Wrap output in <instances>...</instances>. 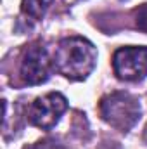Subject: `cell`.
Masks as SVG:
<instances>
[{
    "label": "cell",
    "instance_id": "ba28073f",
    "mask_svg": "<svg viewBox=\"0 0 147 149\" xmlns=\"http://www.w3.org/2000/svg\"><path fill=\"white\" fill-rule=\"evenodd\" d=\"M31 149H62V146L57 144L55 141H40Z\"/></svg>",
    "mask_w": 147,
    "mask_h": 149
},
{
    "label": "cell",
    "instance_id": "3957f363",
    "mask_svg": "<svg viewBox=\"0 0 147 149\" xmlns=\"http://www.w3.org/2000/svg\"><path fill=\"white\" fill-rule=\"evenodd\" d=\"M114 74L123 81H140L147 76V47H123L112 56Z\"/></svg>",
    "mask_w": 147,
    "mask_h": 149
},
{
    "label": "cell",
    "instance_id": "277c9868",
    "mask_svg": "<svg viewBox=\"0 0 147 149\" xmlns=\"http://www.w3.org/2000/svg\"><path fill=\"white\" fill-rule=\"evenodd\" d=\"M68 109V101L62 94L50 92L43 97L35 99V102L30 106V123L42 130H50L55 127V123L61 120L62 113Z\"/></svg>",
    "mask_w": 147,
    "mask_h": 149
},
{
    "label": "cell",
    "instance_id": "5b68a950",
    "mask_svg": "<svg viewBox=\"0 0 147 149\" xmlns=\"http://www.w3.org/2000/svg\"><path fill=\"white\" fill-rule=\"evenodd\" d=\"M50 71V61L47 50L35 43L26 49L23 61H21V78L26 85H40L47 81Z\"/></svg>",
    "mask_w": 147,
    "mask_h": 149
},
{
    "label": "cell",
    "instance_id": "7a4b0ae2",
    "mask_svg": "<svg viewBox=\"0 0 147 149\" xmlns=\"http://www.w3.org/2000/svg\"><path fill=\"white\" fill-rule=\"evenodd\" d=\"M99 111L102 120L112 128L128 132L140 118V104L126 92H112L101 99Z\"/></svg>",
    "mask_w": 147,
    "mask_h": 149
},
{
    "label": "cell",
    "instance_id": "8992f818",
    "mask_svg": "<svg viewBox=\"0 0 147 149\" xmlns=\"http://www.w3.org/2000/svg\"><path fill=\"white\" fill-rule=\"evenodd\" d=\"M54 0H23V12L31 19H42Z\"/></svg>",
    "mask_w": 147,
    "mask_h": 149
},
{
    "label": "cell",
    "instance_id": "52a82bcc",
    "mask_svg": "<svg viewBox=\"0 0 147 149\" xmlns=\"http://www.w3.org/2000/svg\"><path fill=\"white\" fill-rule=\"evenodd\" d=\"M133 16H135V26L147 33V3H142L139 5L135 10H133Z\"/></svg>",
    "mask_w": 147,
    "mask_h": 149
},
{
    "label": "cell",
    "instance_id": "9c48e42d",
    "mask_svg": "<svg viewBox=\"0 0 147 149\" xmlns=\"http://www.w3.org/2000/svg\"><path fill=\"white\" fill-rule=\"evenodd\" d=\"M144 141L147 142V125H146V128H144Z\"/></svg>",
    "mask_w": 147,
    "mask_h": 149
},
{
    "label": "cell",
    "instance_id": "6da1fadb",
    "mask_svg": "<svg viewBox=\"0 0 147 149\" xmlns=\"http://www.w3.org/2000/svg\"><path fill=\"white\" fill-rule=\"evenodd\" d=\"M97 61L95 47L81 37H69L59 42L54 54V68L69 80H85L94 71Z\"/></svg>",
    "mask_w": 147,
    "mask_h": 149
}]
</instances>
